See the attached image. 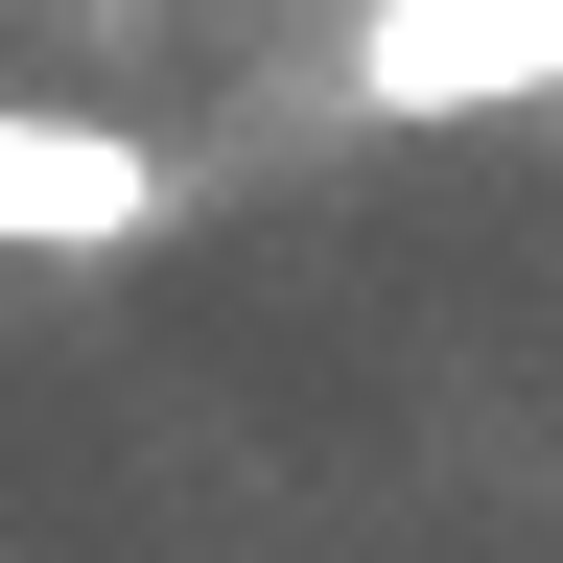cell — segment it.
<instances>
[{
	"label": "cell",
	"instance_id": "7a4b0ae2",
	"mask_svg": "<svg viewBox=\"0 0 563 563\" xmlns=\"http://www.w3.org/2000/svg\"><path fill=\"white\" fill-rule=\"evenodd\" d=\"M141 211H165V165H141L118 118H47V95H0V258H118Z\"/></svg>",
	"mask_w": 563,
	"mask_h": 563
},
{
	"label": "cell",
	"instance_id": "6da1fadb",
	"mask_svg": "<svg viewBox=\"0 0 563 563\" xmlns=\"http://www.w3.org/2000/svg\"><path fill=\"white\" fill-rule=\"evenodd\" d=\"M352 95L376 118H517V95H563V0H352Z\"/></svg>",
	"mask_w": 563,
	"mask_h": 563
}]
</instances>
